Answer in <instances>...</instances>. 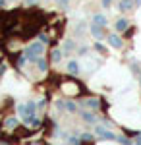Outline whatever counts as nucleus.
<instances>
[{"instance_id": "obj_1", "label": "nucleus", "mask_w": 141, "mask_h": 145, "mask_svg": "<svg viewBox=\"0 0 141 145\" xmlns=\"http://www.w3.org/2000/svg\"><path fill=\"white\" fill-rule=\"evenodd\" d=\"M43 50H44V45L41 41H37V43H33V45H29L25 48V56H27L29 62H37V58L43 54Z\"/></svg>"}, {"instance_id": "obj_2", "label": "nucleus", "mask_w": 141, "mask_h": 145, "mask_svg": "<svg viewBox=\"0 0 141 145\" xmlns=\"http://www.w3.org/2000/svg\"><path fill=\"white\" fill-rule=\"evenodd\" d=\"M18 110H20V114H22L23 120H25V118H31V116H35L37 105H35L33 101H29V103H25V105H20V106H18Z\"/></svg>"}, {"instance_id": "obj_3", "label": "nucleus", "mask_w": 141, "mask_h": 145, "mask_svg": "<svg viewBox=\"0 0 141 145\" xmlns=\"http://www.w3.org/2000/svg\"><path fill=\"white\" fill-rule=\"evenodd\" d=\"M95 134H97V135H101L102 139H110V141L118 139V135L114 134V132H110V130H106L104 126H95Z\"/></svg>"}, {"instance_id": "obj_4", "label": "nucleus", "mask_w": 141, "mask_h": 145, "mask_svg": "<svg viewBox=\"0 0 141 145\" xmlns=\"http://www.w3.org/2000/svg\"><path fill=\"white\" fill-rule=\"evenodd\" d=\"M106 41H108V45L110 46H114V48H122V37H120L118 33H108L106 35Z\"/></svg>"}, {"instance_id": "obj_5", "label": "nucleus", "mask_w": 141, "mask_h": 145, "mask_svg": "<svg viewBox=\"0 0 141 145\" xmlns=\"http://www.w3.org/2000/svg\"><path fill=\"white\" fill-rule=\"evenodd\" d=\"M91 35L95 37V39H104L106 37V31H104V27H101V25H95V23H91Z\"/></svg>"}, {"instance_id": "obj_6", "label": "nucleus", "mask_w": 141, "mask_h": 145, "mask_svg": "<svg viewBox=\"0 0 141 145\" xmlns=\"http://www.w3.org/2000/svg\"><path fill=\"white\" fill-rule=\"evenodd\" d=\"M95 25H101V27H106V23H108V20H106V16H102V14H95L93 16V22Z\"/></svg>"}, {"instance_id": "obj_7", "label": "nucleus", "mask_w": 141, "mask_h": 145, "mask_svg": "<svg viewBox=\"0 0 141 145\" xmlns=\"http://www.w3.org/2000/svg\"><path fill=\"white\" fill-rule=\"evenodd\" d=\"M114 27H116V31H118V33H122V31H126V29L130 27V22H128L126 18H120L118 22H116V25H114Z\"/></svg>"}, {"instance_id": "obj_8", "label": "nucleus", "mask_w": 141, "mask_h": 145, "mask_svg": "<svg viewBox=\"0 0 141 145\" xmlns=\"http://www.w3.org/2000/svg\"><path fill=\"white\" fill-rule=\"evenodd\" d=\"M83 106H89L91 110H97L99 106H101V101L99 99H85L83 101Z\"/></svg>"}, {"instance_id": "obj_9", "label": "nucleus", "mask_w": 141, "mask_h": 145, "mask_svg": "<svg viewBox=\"0 0 141 145\" xmlns=\"http://www.w3.org/2000/svg\"><path fill=\"white\" fill-rule=\"evenodd\" d=\"M135 4H133V0H120V4H118V8H120V12H128V10H131Z\"/></svg>"}, {"instance_id": "obj_10", "label": "nucleus", "mask_w": 141, "mask_h": 145, "mask_svg": "<svg viewBox=\"0 0 141 145\" xmlns=\"http://www.w3.org/2000/svg\"><path fill=\"white\" fill-rule=\"evenodd\" d=\"M68 72H70L72 76H77V74H79V64H77V60H70V62H68Z\"/></svg>"}, {"instance_id": "obj_11", "label": "nucleus", "mask_w": 141, "mask_h": 145, "mask_svg": "<svg viewBox=\"0 0 141 145\" xmlns=\"http://www.w3.org/2000/svg\"><path fill=\"white\" fill-rule=\"evenodd\" d=\"M62 56H64V50L54 48V50H52V54H50V60H52V62H60V60H62Z\"/></svg>"}, {"instance_id": "obj_12", "label": "nucleus", "mask_w": 141, "mask_h": 145, "mask_svg": "<svg viewBox=\"0 0 141 145\" xmlns=\"http://www.w3.org/2000/svg\"><path fill=\"white\" fill-rule=\"evenodd\" d=\"M81 116H83V120L89 122V124H95V122H97V116H95L93 112H81Z\"/></svg>"}, {"instance_id": "obj_13", "label": "nucleus", "mask_w": 141, "mask_h": 145, "mask_svg": "<svg viewBox=\"0 0 141 145\" xmlns=\"http://www.w3.org/2000/svg\"><path fill=\"white\" fill-rule=\"evenodd\" d=\"M37 66H39V70H41V72H46V70H48V62H46L44 58H41V56H39V58H37Z\"/></svg>"}, {"instance_id": "obj_14", "label": "nucleus", "mask_w": 141, "mask_h": 145, "mask_svg": "<svg viewBox=\"0 0 141 145\" xmlns=\"http://www.w3.org/2000/svg\"><path fill=\"white\" fill-rule=\"evenodd\" d=\"M25 124H27V126H31V128H37V126L41 124V120H39L37 116H31V118H25Z\"/></svg>"}, {"instance_id": "obj_15", "label": "nucleus", "mask_w": 141, "mask_h": 145, "mask_svg": "<svg viewBox=\"0 0 141 145\" xmlns=\"http://www.w3.org/2000/svg\"><path fill=\"white\" fill-rule=\"evenodd\" d=\"M74 48H76V46H74V41H72V39H68V41H66V45H64V54H70Z\"/></svg>"}, {"instance_id": "obj_16", "label": "nucleus", "mask_w": 141, "mask_h": 145, "mask_svg": "<svg viewBox=\"0 0 141 145\" xmlns=\"http://www.w3.org/2000/svg\"><path fill=\"white\" fill-rule=\"evenodd\" d=\"M16 126H18V118H8V120H6V128H16Z\"/></svg>"}, {"instance_id": "obj_17", "label": "nucleus", "mask_w": 141, "mask_h": 145, "mask_svg": "<svg viewBox=\"0 0 141 145\" xmlns=\"http://www.w3.org/2000/svg\"><path fill=\"white\" fill-rule=\"evenodd\" d=\"M116 141H120L122 145H133V143H131V139H128L126 135H118V139H116Z\"/></svg>"}, {"instance_id": "obj_18", "label": "nucleus", "mask_w": 141, "mask_h": 145, "mask_svg": "<svg viewBox=\"0 0 141 145\" xmlns=\"http://www.w3.org/2000/svg\"><path fill=\"white\" fill-rule=\"evenodd\" d=\"M66 110L76 112L77 110V105H76V103H72V101H68V103H66Z\"/></svg>"}, {"instance_id": "obj_19", "label": "nucleus", "mask_w": 141, "mask_h": 145, "mask_svg": "<svg viewBox=\"0 0 141 145\" xmlns=\"http://www.w3.org/2000/svg\"><path fill=\"white\" fill-rule=\"evenodd\" d=\"M39 41H41V43H43V45H46V43H48V41H50V39H48V35L41 33V35H39Z\"/></svg>"}, {"instance_id": "obj_20", "label": "nucleus", "mask_w": 141, "mask_h": 145, "mask_svg": "<svg viewBox=\"0 0 141 145\" xmlns=\"http://www.w3.org/2000/svg\"><path fill=\"white\" fill-rule=\"evenodd\" d=\"M68 4H70V0H58V6H60L62 10H66V8H68Z\"/></svg>"}, {"instance_id": "obj_21", "label": "nucleus", "mask_w": 141, "mask_h": 145, "mask_svg": "<svg viewBox=\"0 0 141 145\" xmlns=\"http://www.w3.org/2000/svg\"><path fill=\"white\" fill-rule=\"evenodd\" d=\"M25 62H27V56H25V54H23V56H20L18 64H20V66H25Z\"/></svg>"}, {"instance_id": "obj_22", "label": "nucleus", "mask_w": 141, "mask_h": 145, "mask_svg": "<svg viewBox=\"0 0 141 145\" xmlns=\"http://www.w3.org/2000/svg\"><path fill=\"white\" fill-rule=\"evenodd\" d=\"M81 139H83V141H91L93 135H91V134H83V135H81Z\"/></svg>"}, {"instance_id": "obj_23", "label": "nucleus", "mask_w": 141, "mask_h": 145, "mask_svg": "<svg viewBox=\"0 0 141 145\" xmlns=\"http://www.w3.org/2000/svg\"><path fill=\"white\" fill-rule=\"evenodd\" d=\"M101 4H102L104 8H110V4H112V0H101Z\"/></svg>"}, {"instance_id": "obj_24", "label": "nucleus", "mask_w": 141, "mask_h": 145, "mask_svg": "<svg viewBox=\"0 0 141 145\" xmlns=\"http://www.w3.org/2000/svg\"><path fill=\"white\" fill-rule=\"evenodd\" d=\"M95 48H97L99 52H104V46L101 45V43H95Z\"/></svg>"}, {"instance_id": "obj_25", "label": "nucleus", "mask_w": 141, "mask_h": 145, "mask_svg": "<svg viewBox=\"0 0 141 145\" xmlns=\"http://www.w3.org/2000/svg\"><path fill=\"white\" fill-rule=\"evenodd\" d=\"M4 72H6V66H4V64H2V66H0V76H2V74H4Z\"/></svg>"}, {"instance_id": "obj_26", "label": "nucleus", "mask_w": 141, "mask_h": 145, "mask_svg": "<svg viewBox=\"0 0 141 145\" xmlns=\"http://www.w3.org/2000/svg\"><path fill=\"white\" fill-rule=\"evenodd\" d=\"M133 145H141V134L137 135V141H135V143H133Z\"/></svg>"}, {"instance_id": "obj_27", "label": "nucleus", "mask_w": 141, "mask_h": 145, "mask_svg": "<svg viewBox=\"0 0 141 145\" xmlns=\"http://www.w3.org/2000/svg\"><path fill=\"white\" fill-rule=\"evenodd\" d=\"M133 4H135V6H141V0H133Z\"/></svg>"}, {"instance_id": "obj_28", "label": "nucleus", "mask_w": 141, "mask_h": 145, "mask_svg": "<svg viewBox=\"0 0 141 145\" xmlns=\"http://www.w3.org/2000/svg\"><path fill=\"white\" fill-rule=\"evenodd\" d=\"M4 4H6V0H0V8H2V6H4Z\"/></svg>"}, {"instance_id": "obj_29", "label": "nucleus", "mask_w": 141, "mask_h": 145, "mask_svg": "<svg viewBox=\"0 0 141 145\" xmlns=\"http://www.w3.org/2000/svg\"><path fill=\"white\" fill-rule=\"evenodd\" d=\"M35 2H37V0H27V4H35Z\"/></svg>"}, {"instance_id": "obj_30", "label": "nucleus", "mask_w": 141, "mask_h": 145, "mask_svg": "<svg viewBox=\"0 0 141 145\" xmlns=\"http://www.w3.org/2000/svg\"><path fill=\"white\" fill-rule=\"evenodd\" d=\"M139 83H141V74H139Z\"/></svg>"}, {"instance_id": "obj_31", "label": "nucleus", "mask_w": 141, "mask_h": 145, "mask_svg": "<svg viewBox=\"0 0 141 145\" xmlns=\"http://www.w3.org/2000/svg\"><path fill=\"white\" fill-rule=\"evenodd\" d=\"M0 145H6V143H0Z\"/></svg>"}]
</instances>
